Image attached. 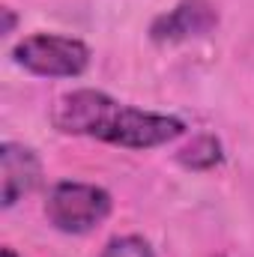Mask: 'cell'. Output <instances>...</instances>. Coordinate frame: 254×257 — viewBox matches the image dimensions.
<instances>
[{"mask_svg": "<svg viewBox=\"0 0 254 257\" xmlns=\"http://www.w3.org/2000/svg\"><path fill=\"white\" fill-rule=\"evenodd\" d=\"M51 120L66 135H90V138L120 144V147H135V150L159 147L183 135L180 120L126 108L99 90H75L60 96Z\"/></svg>", "mask_w": 254, "mask_h": 257, "instance_id": "obj_1", "label": "cell"}, {"mask_svg": "<svg viewBox=\"0 0 254 257\" xmlns=\"http://www.w3.org/2000/svg\"><path fill=\"white\" fill-rule=\"evenodd\" d=\"M111 212V197L105 189L90 183H60L45 203L48 221L63 233H87L99 227Z\"/></svg>", "mask_w": 254, "mask_h": 257, "instance_id": "obj_2", "label": "cell"}, {"mask_svg": "<svg viewBox=\"0 0 254 257\" xmlns=\"http://www.w3.org/2000/svg\"><path fill=\"white\" fill-rule=\"evenodd\" d=\"M15 60L33 75H45V78H72L81 75L90 63V51L84 42L78 39H66V36H27L24 42L15 45Z\"/></svg>", "mask_w": 254, "mask_h": 257, "instance_id": "obj_3", "label": "cell"}, {"mask_svg": "<svg viewBox=\"0 0 254 257\" xmlns=\"http://www.w3.org/2000/svg\"><path fill=\"white\" fill-rule=\"evenodd\" d=\"M215 24H218V15L206 0H183L177 9L156 18L150 33H153L156 42H180V39L209 33Z\"/></svg>", "mask_w": 254, "mask_h": 257, "instance_id": "obj_4", "label": "cell"}, {"mask_svg": "<svg viewBox=\"0 0 254 257\" xmlns=\"http://www.w3.org/2000/svg\"><path fill=\"white\" fill-rule=\"evenodd\" d=\"M0 174H3V206H15L18 197L33 192V186L39 183V159L33 150L21 144H3Z\"/></svg>", "mask_w": 254, "mask_h": 257, "instance_id": "obj_5", "label": "cell"}, {"mask_svg": "<svg viewBox=\"0 0 254 257\" xmlns=\"http://www.w3.org/2000/svg\"><path fill=\"white\" fill-rule=\"evenodd\" d=\"M186 168H197V171H203V168H212V165H218L221 162V144L212 138V135H200V138H194L189 147H183L180 150V156H177Z\"/></svg>", "mask_w": 254, "mask_h": 257, "instance_id": "obj_6", "label": "cell"}, {"mask_svg": "<svg viewBox=\"0 0 254 257\" xmlns=\"http://www.w3.org/2000/svg\"><path fill=\"white\" fill-rule=\"evenodd\" d=\"M102 257H153V251L141 236H120L105 245Z\"/></svg>", "mask_w": 254, "mask_h": 257, "instance_id": "obj_7", "label": "cell"}, {"mask_svg": "<svg viewBox=\"0 0 254 257\" xmlns=\"http://www.w3.org/2000/svg\"><path fill=\"white\" fill-rule=\"evenodd\" d=\"M12 27H15V15L9 9H3V33H12Z\"/></svg>", "mask_w": 254, "mask_h": 257, "instance_id": "obj_8", "label": "cell"}, {"mask_svg": "<svg viewBox=\"0 0 254 257\" xmlns=\"http://www.w3.org/2000/svg\"><path fill=\"white\" fill-rule=\"evenodd\" d=\"M3 257H15V251L12 248H3Z\"/></svg>", "mask_w": 254, "mask_h": 257, "instance_id": "obj_9", "label": "cell"}]
</instances>
